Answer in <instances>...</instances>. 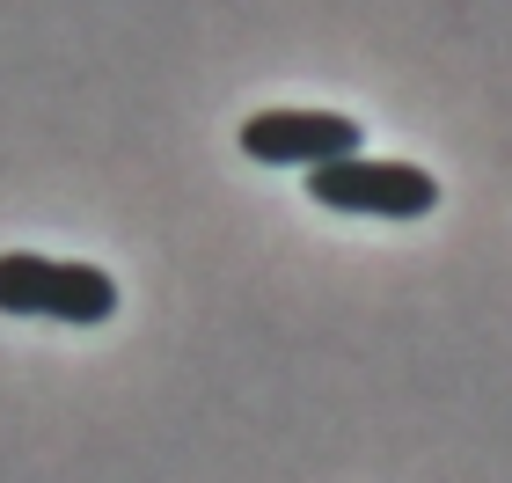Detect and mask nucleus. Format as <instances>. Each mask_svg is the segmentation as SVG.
Here are the masks:
<instances>
[{"instance_id":"obj_1","label":"nucleus","mask_w":512,"mask_h":483,"mask_svg":"<svg viewBox=\"0 0 512 483\" xmlns=\"http://www.w3.org/2000/svg\"><path fill=\"white\" fill-rule=\"evenodd\" d=\"M0 308H8V315H44V322L96 330V322L118 315V279L96 271V264H59V257L8 249V257H0Z\"/></svg>"},{"instance_id":"obj_2","label":"nucleus","mask_w":512,"mask_h":483,"mask_svg":"<svg viewBox=\"0 0 512 483\" xmlns=\"http://www.w3.org/2000/svg\"><path fill=\"white\" fill-rule=\"evenodd\" d=\"M308 198L330 213H366V220H425L439 205V176L417 161H374V154H344L308 169Z\"/></svg>"},{"instance_id":"obj_3","label":"nucleus","mask_w":512,"mask_h":483,"mask_svg":"<svg viewBox=\"0 0 512 483\" xmlns=\"http://www.w3.org/2000/svg\"><path fill=\"white\" fill-rule=\"evenodd\" d=\"M242 154L264 169H322V161L366 154V132L344 110H256L242 118Z\"/></svg>"}]
</instances>
